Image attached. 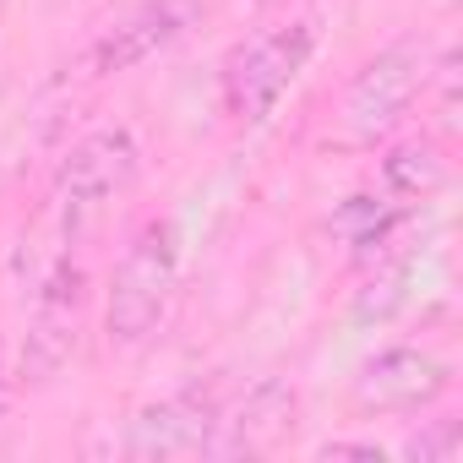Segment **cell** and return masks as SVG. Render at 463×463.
Returning a JSON list of instances; mask_svg holds the SVG:
<instances>
[{
    "instance_id": "obj_4",
    "label": "cell",
    "mask_w": 463,
    "mask_h": 463,
    "mask_svg": "<svg viewBox=\"0 0 463 463\" xmlns=\"http://www.w3.org/2000/svg\"><path fill=\"white\" fill-rule=\"evenodd\" d=\"M137 169H142V147L126 126H99L66 147L55 169V207H61L66 246L137 185Z\"/></svg>"
},
{
    "instance_id": "obj_6",
    "label": "cell",
    "mask_w": 463,
    "mask_h": 463,
    "mask_svg": "<svg viewBox=\"0 0 463 463\" xmlns=\"http://www.w3.org/2000/svg\"><path fill=\"white\" fill-rule=\"evenodd\" d=\"M202 23V0H137V6L115 12L93 44H88V71L93 77H120L147 66L153 55L175 50L191 28Z\"/></svg>"
},
{
    "instance_id": "obj_3",
    "label": "cell",
    "mask_w": 463,
    "mask_h": 463,
    "mask_svg": "<svg viewBox=\"0 0 463 463\" xmlns=\"http://www.w3.org/2000/svg\"><path fill=\"white\" fill-rule=\"evenodd\" d=\"M430 88V55L420 44H387L376 50L338 99V137L349 147H382L398 137V126L409 120L414 99H425Z\"/></svg>"
},
{
    "instance_id": "obj_2",
    "label": "cell",
    "mask_w": 463,
    "mask_h": 463,
    "mask_svg": "<svg viewBox=\"0 0 463 463\" xmlns=\"http://www.w3.org/2000/svg\"><path fill=\"white\" fill-rule=\"evenodd\" d=\"M175 289H180V229L169 218H147L115 257V273L104 289V338L115 349L147 344L169 317Z\"/></svg>"
},
{
    "instance_id": "obj_13",
    "label": "cell",
    "mask_w": 463,
    "mask_h": 463,
    "mask_svg": "<svg viewBox=\"0 0 463 463\" xmlns=\"http://www.w3.org/2000/svg\"><path fill=\"white\" fill-rule=\"evenodd\" d=\"M317 458H365V463H382L387 447H382V441H322Z\"/></svg>"
},
{
    "instance_id": "obj_11",
    "label": "cell",
    "mask_w": 463,
    "mask_h": 463,
    "mask_svg": "<svg viewBox=\"0 0 463 463\" xmlns=\"http://www.w3.org/2000/svg\"><path fill=\"white\" fill-rule=\"evenodd\" d=\"M458 441H463L458 420H420V430L398 447V458H409V463H452Z\"/></svg>"
},
{
    "instance_id": "obj_10",
    "label": "cell",
    "mask_w": 463,
    "mask_h": 463,
    "mask_svg": "<svg viewBox=\"0 0 463 463\" xmlns=\"http://www.w3.org/2000/svg\"><path fill=\"white\" fill-rule=\"evenodd\" d=\"M376 185L382 196L403 202V207H425L441 185H447V153L436 137H403L382 153L376 164Z\"/></svg>"
},
{
    "instance_id": "obj_7",
    "label": "cell",
    "mask_w": 463,
    "mask_h": 463,
    "mask_svg": "<svg viewBox=\"0 0 463 463\" xmlns=\"http://www.w3.org/2000/svg\"><path fill=\"white\" fill-rule=\"evenodd\" d=\"M295 414H300V392L284 376H262V382H251L235 398L218 392V414H213V436H207L202 458H257V452H273L295 430Z\"/></svg>"
},
{
    "instance_id": "obj_12",
    "label": "cell",
    "mask_w": 463,
    "mask_h": 463,
    "mask_svg": "<svg viewBox=\"0 0 463 463\" xmlns=\"http://www.w3.org/2000/svg\"><path fill=\"white\" fill-rule=\"evenodd\" d=\"M23 365H17V349H12V338L0 333V420H6L12 409H17V398H23Z\"/></svg>"
},
{
    "instance_id": "obj_5",
    "label": "cell",
    "mask_w": 463,
    "mask_h": 463,
    "mask_svg": "<svg viewBox=\"0 0 463 463\" xmlns=\"http://www.w3.org/2000/svg\"><path fill=\"white\" fill-rule=\"evenodd\" d=\"M82 317H88V273L82 262H71V246L50 262V273L39 279L33 311H28V338L17 349L23 382L44 387L66 371V360L82 344Z\"/></svg>"
},
{
    "instance_id": "obj_8",
    "label": "cell",
    "mask_w": 463,
    "mask_h": 463,
    "mask_svg": "<svg viewBox=\"0 0 463 463\" xmlns=\"http://www.w3.org/2000/svg\"><path fill=\"white\" fill-rule=\"evenodd\" d=\"M447 387H452V365L414 344L376 349L354 371V403L371 414H425L430 403L447 398Z\"/></svg>"
},
{
    "instance_id": "obj_9",
    "label": "cell",
    "mask_w": 463,
    "mask_h": 463,
    "mask_svg": "<svg viewBox=\"0 0 463 463\" xmlns=\"http://www.w3.org/2000/svg\"><path fill=\"white\" fill-rule=\"evenodd\" d=\"M213 414H218V392L202 382L164 392L126 420L120 452L126 458H202L213 436Z\"/></svg>"
},
{
    "instance_id": "obj_1",
    "label": "cell",
    "mask_w": 463,
    "mask_h": 463,
    "mask_svg": "<svg viewBox=\"0 0 463 463\" xmlns=\"http://www.w3.org/2000/svg\"><path fill=\"white\" fill-rule=\"evenodd\" d=\"M317 23L311 17H289V23H273L251 39H241L235 50L223 55L218 66V104L223 115L257 131L279 115V104L289 99V88L306 77L311 55H317Z\"/></svg>"
}]
</instances>
